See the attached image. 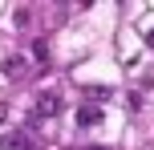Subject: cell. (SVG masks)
Segmentation results:
<instances>
[{
  "label": "cell",
  "mask_w": 154,
  "mask_h": 150,
  "mask_svg": "<svg viewBox=\"0 0 154 150\" xmlns=\"http://www.w3.org/2000/svg\"><path fill=\"white\" fill-rule=\"evenodd\" d=\"M0 150H37L32 130H8V134H0Z\"/></svg>",
  "instance_id": "obj_1"
},
{
  "label": "cell",
  "mask_w": 154,
  "mask_h": 150,
  "mask_svg": "<svg viewBox=\"0 0 154 150\" xmlns=\"http://www.w3.org/2000/svg\"><path fill=\"white\" fill-rule=\"evenodd\" d=\"M61 110H65V102H61L57 93H41V97H37V118H57Z\"/></svg>",
  "instance_id": "obj_2"
},
{
  "label": "cell",
  "mask_w": 154,
  "mask_h": 150,
  "mask_svg": "<svg viewBox=\"0 0 154 150\" xmlns=\"http://www.w3.org/2000/svg\"><path fill=\"white\" fill-rule=\"evenodd\" d=\"M77 122H81V126H97L101 110H97V106H81V110H77Z\"/></svg>",
  "instance_id": "obj_3"
},
{
  "label": "cell",
  "mask_w": 154,
  "mask_h": 150,
  "mask_svg": "<svg viewBox=\"0 0 154 150\" xmlns=\"http://www.w3.org/2000/svg\"><path fill=\"white\" fill-rule=\"evenodd\" d=\"M85 93H89L93 102H106V97H109V85H89V89H85Z\"/></svg>",
  "instance_id": "obj_4"
},
{
  "label": "cell",
  "mask_w": 154,
  "mask_h": 150,
  "mask_svg": "<svg viewBox=\"0 0 154 150\" xmlns=\"http://www.w3.org/2000/svg\"><path fill=\"white\" fill-rule=\"evenodd\" d=\"M32 57H37V61H45V57H49V45H45V41H37V45H32Z\"/></svg>",
  "instance_id": "obj_5"
},
{
  "label": "cell",
  "mask_w": 154,
  "mask_h": 150,
  "mask_svg": "<svg viewBox=\"0 0 154 150\" xmlns=\"http://www.w3.org/2000/svg\"><path fill=\"white\" fill-rule=\"evenodd\" d=\"M146 45H150V49H154V29H150V32H146Z\"/></svg>",
  "instance_id": "obj_6"
},
{
  "label": "cell",
  "mask_w": 154,
  "mask_h": 150,
  "mask_svg": "<svg viewBox=\"0 0 154 150\" xmlns=\"http://www.w3.org/2000/svg\"><path fill=\"white\" fill-rule=\"evenodd\" d=\"M89 150H101V146H89Z\"/></svg>",
  "instance_id": "obj_7"
}]
</instances>
